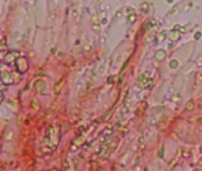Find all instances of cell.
<instances>
[{
	"label": "cell",
	"instance_id": "1",
	"mask_svg": "<svg viewBox=\"0 0 202 171\" xmlns=\"http://www.w3.org/2000/svg\"><path fill=\"white\" fill-rule=\"evenodd\" d=\"M1 80H2V82L5 83V85H11L12 82H13V80L11 78V76H10V74L8 73H6V71H4L2 74H1Z\"/></svg>",
	"mask_w": 202,
	"mask_h": 171
},
{
	"label": "cell",
	"instance_id": "2",
	"mask_svg": "<svg viewBox=\"0 0 202 171\" xmlns=\"http://www.w3.org/2000/svg\"><path fill=\"white\" fill-rule=\"evenodd\" d=\"M2 100H4V94L0 92V103L2 102Z\"/></svg>",
	"mask_w": 202,
	"mask_h": 171
},
{
	"label": "cell",
	"instance_id": "3",
	"mask_svg": "<svg viewBox=\"0 0 202 171\" xmlns=\"http://www.w3.org/2000/svg\"><path fill=\"white\" fill-rule=\"evenodd\" d=\"M201 152H202V148H201Z\"/></svg>",
	"mask_w": 202,
	"mask_h": 171
}]
</instances>
